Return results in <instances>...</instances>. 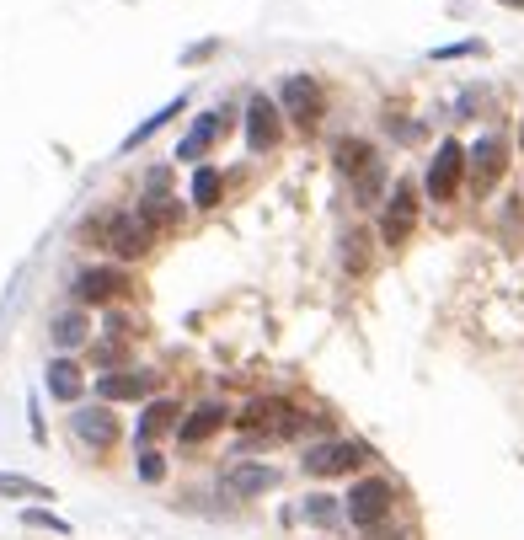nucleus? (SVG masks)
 Returning a JSON list of instances; mask_svg holds the SVG:
<instances>
[{
  "instance_id": "nucleus-26",
  "label": "nucleus",
  "mask_w": 524,
  "mask_h": 540,
  "mask_svg": "<svg viewBox=\"0 0 524 540\" xmlns=\"http://www.w3.org/2000/svg\"><path fill=\"white\" fill-rule=\"evenodd\" d=\"M503 6H524V0H503Z\"/></svg>"
},
{
  "instance_id": "nucleus-25",
  "label": "nucleus",
  "mask_w": 524,
  "mask_h": 540,
  "mask_svg": "<svg viewBox=\"0 0 524 540\" xmlns=\"http://www.w3.org/2000/svg\"><path fill=\"white\" fill-rule=\"evenodd\" d=\"M375 193H380V161H375V166H369V172L359 177V198H364V204H369Z\"/></svg>"
},
{
  "instance_id": "nucleus-24",
  "label": "nucleus",
  "mask_w": 524,
  "mask_h": 540,
  "mask_svg": "<svg viewBox=\"0 0 524 540\" xmlns=\"http://www.w3.org/2000/svg\"><path fill=\"white\" fill-rule=\"evenodd\" d=\"M140 476H145V482H161V476H166V460H161L156 450H145V455H140Z\"/></svg>"
},
{
  "instance_id": "nucleus-6",
  "label": "nucleus",
  "mask_w": 524,
  "mask_h": 540,
  "mask_svg": "<svg viewBox=\"0 0 524 540\" xmlns=\"http://www.w3.org/2000/svg\"><path fill=\"white\" fill-rule=\"evenodd\" d=\"M230 129V107H209V113H198L193 118V129H188V140L177 145V156L172 161H204V150L220 140V134Z\"/></svg>"
},
{
  "instance_id": "nucleus-1",
  "label": "nucleus",
  "mask_w": 524,
  "mask_h": 540,
  "mask_svg": "<svg viewBox=\"0 0 524 540\" xmlns=\"http://www.w3.org/2000/svg\"><path fill=\"white\" fill-rule=\"evenodd\" d=\"M391 503H396V487L385 482V476H364V482L348 487L343 514H348V524H359V530H380V524L391 519Z\"/></svg>"
},
{
  "instance_id": "nucleus-14",
  "label": "nucleus",
  "mask_w": 524,
  "mask_h": 540,
  "mask_svg": "<svg viewBox=\"0 0 524 540\" xmlns=\"http://www.w3.org/2000/svg\"><path fill=\"white\" fill-rule=\"evenodd\" d=\"M225 418H230V412L220 407V401H204L198 412H188V418H182L177 439L193 450V444H204V439H214V434H220V428H225Z\"/></svg>"
},
{
  "instance_id": "nucleus-21",
  "label": "nucleus",
  "mask_w": 524,
  "mask_h": 540,
  "mask_svg": "<svg viewBox=\"0 0 524 540\" xmlns=\"http://www.w3.org/2000/svg\"><path fill=\"white\" fill-rule=\"evenodd\" d=\"M337 498H327V492H316V498H305V508H300V519H311V524H337Z\"/></svg>"
},
{
  "instance_id": "nucleus-3",
  "label": "nucleus",
  "mask_w": 524,
  "mask_h": 540,
  "mask_svg": "<svg viewBox=\"0 0 524 540\" xmlns=\"http://www.w3.org/2000/svg\"><path fill=\"white\" fill-rule=\"evenodd\" d=\"M466 161H471V150L466 145H455V140H444L439 150H434V166H428V198H455V188H460V172H466Z\"/></svg>"
},
{
  "instance_id": "nucleus-2",
  "label": "nucleus",
  "mask_w": 524,
  "mask_h": 540,
  "mask_svg": "<svg viewBox=\"0 0 524 540\" xmlns=\"http://www.w3.org/2000/svg\"><path fill=\"white\" fill-rule=\"evenodd\" d=\"M364 460H369V450L359 439H332V444H311L300 466L311 476H348L353 466H364Z\"/></svg>"
},
{
  "instance_id": "nucleus-27",
  "label": "nucleus",
  "mask_w": 524,
  "mask_h": 540,
  "mask_svg": "<svg viewBox=\"0 0 524 540\" xmlns=\"http://www.w3.org/2000/svg\"><path fill=\"white\" fill-rule=\"evenodd\" d=\"M519 140H524V134H519Z\"/></svg>"
},
{
  "instance_id": "nucleus-5",
  "label": "nucleus",
  "mask_w": 524,
  "mask_h": 540,
  "mask_svg": "<svg viewBox=\"0 0 524 540\" xmlns=\"http://www.w3.org/2000/svg\"><path fill=\"white\" fill-rule=\"evenodd\" d=\"M70 434L91 444V450H113L118 444V418L107 407H75L70 412Z\"/></svg>"
},
{
  "instance_id": "nucleus-7",
  "label": "nucleus",
  "mask_w": 524,
  "mask_h": 540,
  "mask_svg": "<svg viewBox=\"0 0 524 540\" xmlns=\"http://www.w3.org/2000/svg\"><path fill=\"white\" fill-rule=\"evenodd\" d=\"M412 220H418V193H412V182H396L391 188V204H385V220H380V236L385 246H402Z\"/></svg>"
},
{
  "instance_id": "nucleus-16",
  "label": "nucleus",
  "mask_w": 524,
  "mask_h": 540,
  "mask_svg": "<svg viewBox=\"0 0 524 540\" xmlns=\"http://www.w3.org/2000/svg\"><path fill=\"white\" fill-rule=\"evenodd\" d=\"M177 401H150V407H145V418H140V434H134V439H140V444H150V439H161V434H177Z\"/></svg>"
},
{
  "instance_id": "nucleus-17",
  "label": "nucleus",
  "mask_w": 524,
  "mask_h": 540,
  "mask_svg": "<svg viewBox=\"0 0 524 540\" xmlns=\"http://www.w3.org/2000/svg\"><path fill=\"white\" fill-rule=\"evenodd\" d=\"M81 369H75L70 359H54L49 364V396H59V401H81Z\"/></svg>"
},
{
  "instance_id": "nucleus-10",
  "label": "nucleus",
  "mask_w": 524,
  "mask_h": 540,
  "mask_svg": "<svg viewBox=\"0 0 524 540\" xmlns=\"http://www.w3.org/2000/svg\"><path fill=\"white\" fill-rule=\"evenodd\" d=\"M268 487H279V471L262 466V460H236V466L225 471V492H230V498H262Z\"/></svg>"
},
{
  "instance_id": "nucleus-23",
  "label": "nucleus",
  "mask_w": 524,
  "mask_h": 540,
  "mask_svg": "<svg viewBox=\"0 0 524 540\" xmlns=\"http://www.w3.org/2000/svg\"><path fill=\"white\" fill-rule=\"evenodd\" d=\"M27 524H33V530H54V535H70V524L65 519H54L49 514V508H27V514H22Z\"/></svg>"
},
{
  "instance_id": "nucleus-15",
  "label": "nucleus",
  "mask_w": 524,
  "mask_h": 540,
  "mask_svg": "<svg viewBox=\"0 0 524 540\" xmlns=\"http://www.w3.org/2000/svg\"><path fill=\"white\" fill-rule=\"evenodd\" d=\"M49 337H54V348H81L86 337H91V316L81 311V305H70L65 316H54V327H49Z\"/></svg>"
},
{
  "instance_id": "nucleus-19",
  "label": "nucleus",
  "mask_w": 524,
  "mask_h": 540,
  "mask_svg": "<svg viewBox=\"0 0 524 540\" xmlns=\"http://www.w3.org/2000/svg\"><path fill=\"white\" fill-rule=\"evenodd\" d=\"M220 188H225V182H220V172H214V166H198V172H193V204H198V209H214V204H220Z\"/></svg>"
},
{
  "instance_id": "nucleus-13",
  "label": "nucleus",
  "mask_w": 524,
  "mask_h": 540,
  "mask_svg": "<svg viewBox=\"0 0 524 540\" xmlns=\"http://www.w3.org/2000/svg\"><path fill=\"white\" fill-rule=\"evenodd\" d=\"M503 166H508V145H503V134H482V140L471 145V177H476V188H492Z\"/></svg>"
},
{
  "instance_id": "nucleus-18",
  "label": "nucleus",
  "mask_w": 524,
  "mask_h": 540,
  "mask_svg": "<svg viewBox=\"0 0 524 540\" xmlns=\"http://www.w3.org/2000/svg\"><path fill=\"white\" fill-rule=\"evenodd\" d=\"M337 166L353 172V177H364L369 166H375V150H369L364 140H343V145H337Z\"/></svg>"
},
{
  "instance_id": "nucleus-9",
  "label": "nucleus",
  "mask_w": 524,
  "mask_h": 540,
  "mask_svg": "<svg viewBox=\"0 0 524 540\" xmlns=\"http://www.w3.org/2000/svg\"><path fill=\"white\" fill-rule=\"evenodd\" d=\"M246 145H252V150H273V145H279V102L262 97V91L246 102Z\"/></svg>"
},
{
  "instance_id": "nucleus-12",
  "label": "nucleus",
  "mask_w": 524,
  "mask_h": 540,
  "mask_svg": "<svg viewBox=\"0 0 524 540\" xmlns=\"http://www.w3.org/2000/svg\"><path fill=\"white\" fill-rule=\"evenodd\" d=\"M284 113L295 118L300 129H311V123H316V113H321V91H316L311 75H289V81H284Z\"/></svg>"
},
{
  "instance_id": "nucleus-22",
  "label": "nucleus",
  "mask_w": 524,
  "mask_h": 540,
  "mask_svg": "<svg viewBox=\"0 0 524 540\" xmlns=\"http://www.w3.org/2000/svg\"><path fill=\"white\" fill-rule=\"evenodd\" d=\"M0 492H11V498H49V487L27 482V476H6V471H0Z\"/></svg>"
},
{
  "instance_id": "nucleus-8",
  "label": "nucleus",
  "mask_w": 524,
  "mask_h": 540,
  "mask_svg": "<svg viewBox=\"0 0 524 540\" xmlns=\"http://www.w3.org/2000/svg\"><path fill=\"white\" fill-rule=\"evenodd\" d=\"M102 241L113 246V257H140L150 246V225L140 214H113V220L102 225Z\"/></svg>"
},
{
  "instance_id": "nucleus-4",
  "label": "nucleus",
  "mask_w": 524,
  "mask_h": 540,
  "mask_svg": "<svg viewBox=\"0 0 524 540\" xmlns=\"http://www.w3.org/2000/svg\"><path fill=\"white\" fill-rule=\"evenodd\" d=\"M123 289H134L123 268H86V273H75L70 295H75V305L86 311V305H107V300H118Z\"/></svg>"
},
{
  "instance_id": "nucleus-20",
  "label": "nucleus",
  "mask_w": 524,
  "mask_h": 540,
  "mask_svg": "<svg viewBox=\"0 0 524 540\" xmlns=\"http://www.w3.org/2000/svg\"><path fill=\"white\" fill-rule=\"evenodd\" d=\"M177 113H182V97H177V102H166V107H161V113H156V118H145V123H140V129H134V134H129V140H123V150H134V145H145V140H150V134H156V129H166V123H172Z\"/></svg>"
},
{
  "instance_id": "nucleus-11",
  "label": "nucleus",
  "mask_w": 524,
  "mask_h": 540,
  "mask_svg": "<svg viewBox=\"0 0 524 540\" xmlns=\"http://www.w3.org/2000/svg\"><path fill=\"white\" fill-rule=\"evenodd\" d=\"M161 385V375H150V369H118V375H102L97 380V396L102 401H140Z\"/></svg>"
}]
</instances>
